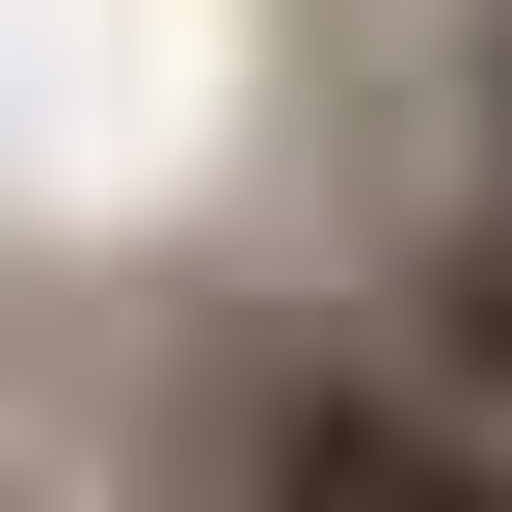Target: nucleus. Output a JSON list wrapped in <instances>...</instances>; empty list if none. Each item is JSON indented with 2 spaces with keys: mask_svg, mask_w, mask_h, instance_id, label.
I'll return each mask as SVG.
<instances>
[{
  "mask_svg": "<svg viewBox=\"0 0 512 512\" xmlns=\"http://www.w3.org/2000/svg\"><path fill=\"white\" fill-rule=\"evenodd\" d=\"M162 459H216L243 512H512V405L432 378L405 324H216Z\"/></svg>",
  "mask_w": 512,
  "mask_h": 512,
  "instance_id": "nucleus-1",
  "label": "nucleus"
},
{
  "mask_svg": "<svg viewBox=\"0 0 512 512\" xmlns=\"http://www.w3.org/2000/svg\"><path fill=\"white\" fill-rule=\"evenodd\" d=\"M459 135H486V189H512V0L459 27Z\"/></svg>",
  "mask_w": 512,
  "mask_h": 512,
  "instance_id": "nucleus-3",
  "label": "nucleus"
},
{
  "mask_svg": "<svg viewBox=\"0 0 512 512\" xmlns=\"http://www.w3.org/2000/svg\"><path fill=\"white\" fill-rule=\"evenodd\" d=\"M432 378H486L512 405V189H459V216H405V297H378Z\"/></svg>",
  "mask_w": 512,
  "mask_h": 512,
  "instance_id": "nucleus-2",
  "label": "nucleus"
},
{
  "mask_svg": "<svg viewBox=\"0 0 512 512\" xmlns=\"http://www.w3.org/2000/svg\"><path fill=\"white\" fill-rule=\"evenodd\" d=\"M135 512H243V486H216V459H162V486H135Z\"/></svg>",
  "mask_w": 512,
  "mask_h": 512,
  "instance_id": "nucleus-4",
  "label": "nucleus"
}]
</instances>
